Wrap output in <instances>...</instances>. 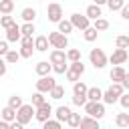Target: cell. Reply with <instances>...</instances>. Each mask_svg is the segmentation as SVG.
<instances>
[{"label": "cell", "instance_id": "1", "mask_svg": "<svg viewBox=\"0 0 129 129\" xmlns=\"http://www.w3.org/2000/svg\"><path fill=\"white\" fill-rule=\"evenodd\" d=\"M89 60H91V64L95 67V69H105L107 67V54H105V50L103 48H91V52H89Z\"/></svg>", "mask_w": 129, "mask_h": 129}, {"label": "cell", "instance_id": "2", "mask_svg": "<svg viewBox=\"0 0 129 129\" xmlns=\"http://www.w3.org/2000/svg\"><path fill=\"white\" fill-rule=\"evenodd\" d=\"M83 73H85V64H83V60H79V62H71V64H69L64 77H67V81H71V83L75 85L77 81H81Z\"/></svg>", "mask_w": 129, "mask_h": 129}, {"label": "cell", "instance_id": "3", "mask_svg": "<svg viewBox=\"0 0 129 129\" xmlns=\"http://www.w3.org/2000/svg\"><path fill=\"white\" fill-rule=\"evenodd\" d=\"M46 40H48V44L54 48V50H64L67 46H69V36H62L60 32H48V36H46Z\"/></svg>", "mask_w": 129, "mask_h": 129}, {"label": "cell", "instance_id": "4", "mask_svg": "<svg viewBox=\"0 0 129 129\" xmlns=\"http://www.w3.org/2000/svg\"><path fill=\"white\" fill-rule=\"evenodd\" d=\"M83 109H85L87 117H91V119H97V121H99V119H103V117H105V113H107L103 103H89V101H87Z\"/></svg>", "mask_w": 129, "mask_h": 129}, {"label": "cell", "instance_id": "5", "mask_svg": "<svg viewBox=\"0 0 129 129\" xmlns=\"http://www.w3.org/2000/svg\"><path fill=\"white\" fill-rule=\"evenodd\" d=\"M34 117V107L32 105H22L18 111H16V123L20 125H28Z\"/></svg>", "mask_w": 129, "mask_h": 129}, {"label": "cell", "instance_id": "6", "mask_svg": "<svg viewBox=\"0 0 129 129\" xmlns=\"http://www.w3.org/2000/svg\"><path fill=\"white\" fill-rule=\"evenodd\" d=\"M34 85H36V93H42V95H44V93H50V91L54 89L56 81H54V77L48 75V77H40Z\"/></svg>", "mask_w": 129, "mask_h": 129}, {"label": "cell", "instance_id": "7", "mask_svg": "<svg viewBox=\"0 0 129 129\" xmlns=\"http://www.w3.org/2000/svg\"><path fill=\"white\" fill-rule=\"evenodd\" d=\"M69 22H71V26H73V28H79V30H87V28L91 26V20H89L85 14H79V12L71 14Z\"/></svg>", "mask_w": 129, "mask_h": 129}, {"label": "cell", "instance_id": "8", "mask_svg": "<svg viewBox=\"0 0 129 129\" xmlns=\"http://www.w3.org/2000/svg\"><path fill=\"white\" fill-rule=\"evenodd\" d=\"M32 52H34L32 36H22V38H20V50H18L20 58H30V56H32Z\"/></svg>", "mask_w": 129, "mask_h": 129}, {"label": "cell", "instance_id": "9", "mask_svg": "<svg viewBox=\"0 0 129 129\" xmlns=\"http://www.w3.org/2000/svg\"><path fill=\"white\" fill-rule=\"evenodd\" d=\"M46 16H48L50 22H56V24H58V22L62 20V6L56 4V2L48 4V6H46Z\"/></svg>", "mask_w": 129, "mask_h": 129}, {"label": "cell", "instance_id": "10", "mask_svg": "<svg viewBox=\"0 0 129 129\" xmlns=\"http://www.w3.org/2000/svg\"><path fill=\"white\" fill-rule=\"evenodd\" d=\"M50 115H52V107H50V103H48V101H46L44 105H40V107H36V109H34V119H36V121H40V123L48 121V119H50Z\"/></svg>", "mask_w": 129, "mask_h": 129}, {"label": "cell", "instance_id": "11", "mask_svg": "<svg viewBox=\"0 0 129 129\" xmlns=\"http://www.w3.org/2000/svg\"><path fill=\"white\" fill-rule=\"evenodd\" d=\"M127 58H129V52H127V50H119V48H115L113 54L107 56V60H111V64H115V67H121Z\"/></svg>", "mask_w": 129, "mask_h": 129}, {"label": "cell", "instance_id": "12", "mask_svg": "<svg viewBox=\"0 0 129 129\" xmlns=\"http://www.w3.org/2000/svg\"><path fill=\"white\" fill-rule=\"evenodd\" d=\"M109 77H111V81H113V83L121 85V83L125 81V77H127V71H125L123 67H113V69H111V73H109Z\"/></svg>", "mask_w": 129, "mask_h": 129}, {"label": "cell", "instance_id": "13", "mask_svg": "<svg viewBox=\"0 0 129 129\" xmlns=\"http://www.w3.org/2000/svg\"><path fill=\"white\" fill-rule=\"evenodd\" d=\"M73 111H71V107H67V105H60V107H56L54 109V121H58V123H67V119H69V115H71Z\"/></svg>", "mask_w": 129, "mask_h": 129}, {"label": "cell", "instance_id": "14", "mask_svg": "<svg viewBox=\"0 0 129 129\" xmlns=\"http://www.w3.org/2000/svg\"><path fill=\"white\" fill-rule=\"evenodd\" d=\"M22 36H20V24H12L10 28H6V42H16V40H20Z\"/></svg>", "mask_w": 129, "mask_h": 129}, {"label": "cell", "instance_id": "15", "mask_svg": "<svg viewBox=\"0 0 129 129\" xmlns=\"http://www.w3.org/2000/svg\"><path fill=\"white\" fill-rule=\"evenodd\" d=\"M87 101L89 103H101V97H103V91L99 89V87H89L87 89Z\"/></svg>", "mask_w": 129, "mask_h": 129}, {"label": "cell", "instance_id": "16", "mask_svg": "<svg viewBox=\"0 0 129 129\" xmlns=\"http://www.w3.org/2000/svg\"><path fill=\"white\" fill-rule=\"evenodd\" d=\"M50 71H52V67H50L48 60H40V62H36V67H34V73H36L38 77H48Z\"/></svg>", "mask_w": 129, "mask_h": 129}, {"label": "cell", "instance_id": "17", "mask_svg": "<svg viewBox=\"0 0 129 129\" xmlns=\"http://www.w3.org/2000/svg\"><path fill=\"white\" fill-rule=\"evenodd\" d=\"M81 129H101V123L97 119H91V117H81V123H79Z\"/></svg>", "mask_w": 129, "mask_h": 129}, {"label": "cell", "instance_id": "18", "mask_svg": "<svg viewBox=\"0 0 129 129\" xmlns=\"http://www.w3.org/2000/svg\"><path fill=\"white\" fill-rule=\"evenodd\" d=\"M85 16H87L89 20H97V18H101V16H103V12H101V6H97V4H89V6H87V12H85Z\"/></svg>", "mask_w": 129, "mask_h": 129}, {"label": "cell", "instance_id": "19", "mask_svg": "<svg viewBox=\"0 0 129 129\" xmlns=\"http://www.w3.org/2000/svg\"><path fill=\"white\" fill-rule=\"evenodd\" d=\"M32 46H34V50H38V52H46L48 50V40H46V36H36L34 40H32Z\"/></svg>", "mask_w": 129, "mask_h": 129}, {"label": "cell", "instance_id": "20", "mask_svg": "<svg viewBox=\"0 0 129 129\" xmlns=\"http://www.w3.org/2000/svg\"><path fill=\"white\" fill-rule=\"evenodd\" d=\"M119 101V95H115L113 91H111V87L107 89V91H103V97H101V103L103 105H115Z\"/></svg>", "mask_w": 129, "mask_h": 129}, {"label": "cell", "instance_id": "21", "mask_svg": "<svg viewBox=\"0 0 129 129\" xmlns=\"http://www.w3.org/2000/svg\"><path fill=\"white\" fill-rule=\"evenodd\" d=\"M0 121H4V123H14V121H16V111L10 109V107H4V109L0 111Z\"/></svg>", "mask_w": 129, "mask_h": 129}, {"label": "cell", "instance_id": "22", "mask_svg": "<svg viewBox=\"0 0 129 129\" xmlns=\"http://www.w3.org/2000/svg\"><path fill=\"white\" fill-rule=\"evenodd\" d=\"M50 64H58V62H67V56H64V50H50V56H48Z\"/></svg>", "mask_w": 129, "mask_h": 129}, {"label": "cell", "instance_id": "23", "mask_svg": "<svg viewBox=\"0 0 129 129\" xmlns=\"http://www.w3.org/2000/svg\"><path fill=\"white\" fill-rule=\"evenodd\" d=\"M20 16H22V20L24 22H30V24H34V18H36V10L34 8H24L22 12H20Z\"/></svg>", "mask_w": 129, "mask_h": 129}, {"label": "cell", "instance_id": "24", "mask_svg": "<svg viewBox=\"0 0 129 129\" xmlns=\"http://www.w3.org/2000/svg\"><path fill=\"white\" fill-rule=\"evenodd\" d=\"M115 125L121 129H129V113H119L115 117Z\"/></svg>", "mask_w": 129, "mask_h": 129}, {"label": "cell", "instance_id": "25", "mask_svg": "<svg viewBox=\"0 0 129 129\" xmlns=\"http://www.w3.org/2000/svg\"><path fill=\"white\" fill-rule=\"evenodd\" d=\"M12 10H14V2L12 0H0V12H2V16H10Z\"/></svg>", "mask_w": 129, "mask_h": 129}, {"label": "cell", "instance_id": "26", "mask_svg": "<svg viewBox=\"0 0 129 129\" xmlns=\"http://www.w3.org/2000/svg\"><path fill=\"white\" fill-rule=\"evenodd\" d=\"M91 28H93V30H97V32L107 30V28H109V20H107V18H97V20H93Z\"/></svg>", "mask_w": 129, "mask_h": 129}, {"label": "cell", "instance_id": "27", "mask_svg": "<svg viewBox=\"0 0 129 129\" xmlns=\"http://www.w3.org/2000/svg\"><path fill=\"white\" fill-rule=\"evenodd\" d=\"M64 56H67L69 62H79L81 60V50L79 48H69V50H64Z\"/></svg>", "mask_w": 129, "mask_h": 129}, {"label": "cell", "instance_id": "28", "mask_svg": "<svg viewBox=\"0 0 129 129\" xmlns=\"http://www.w3.org/2000/svg\"><path fill=\"white\" fill-rule=\"evenodd\" d=\"M73 30H75V28L71 26V22H69V20H60V22H58V30H56V32H60L62 36H69Z\"/></svg>", "mask_w": 129, "mask_h": 129}, {"label": "cell", "instance_id": "29", "mask_svg": "<svg viewBox=\"0 0 129 129\" xmlns=\"http://www.w3.org/2000/svg\"><path fill=\"white\" fill-rule=\"evenodd\" d=\"M115 46H117L119 50H127V48H129V36L119 34V36L115 38Z\"/></svg>", "mask_w": 129, "mask_h": 129}, {"label": "cell", "instance_id": "30", "mask_svg": "<svg viewBox=\"0 0 129 129\" xmlns=\"http://www.w3.org/2000/svg\"><path fill=\"white\" fill-rule=\"evenodd\" d=\"M87 89H89V87H87V85H85L83 81H77V83L73 85V95H79V97H85V95H87Z\"/></svg>", "mask_w": 129, "mask_h": 129}, {"label": "cell", "instance_id": "31", "mask_svg": "<svg viewBox=\"0 0 129 129\" xmlns=\"http://www.w3.org/2000/svg\"><path fill=\"white\" fill-rule=\"evenodd\" d=\"M48 95H50V99H54V101H60V99L64 97V87L56 83V85H54V89H52Z\"/></svg>", "mask_w": 129, "mask_h": 129}, {"label": "cell", "instance_id": "32", "mask_svg": "<svg viewBox=\"0 0 129 129\" xmlns=\"http://www.w3.org/2000/svg\"><path fill=\"white\" fill-rule=\"evenodd\" d=\"M22 105H24V103H22V97H20V95H12V97L8 99V105H6V107H10V109L18 111Z\"/></svg>", "mask_w": 129, "mask_h": 129}, {"label": "cell", "instance_id": "33", "mask_svg": "<svg viewBox=\"0 0 129 129\" xmlns=\"http://www.w3.org/2000/svg\"><path fill=\"white\" fill-rule=\"evenodd\" d=\"M79 123H81V113H71V115H69V119H67L69 129H77V127H79Z\"/></svg>", "mask_w": 129, "mask_h": 129}, {"label": "cell", "instance_id": "34", "mask_svg": "<svg viewBox=\"0 0 129 129\" xmlns=\"http://www.w3.org/2000/svg\"><path fill=\"white\" fill-rule=\"evenodd\" d=\"M18 60H20L18 50H8L6 56H4V62H6V64H14V62H18Z\"/></svg>", "mask_w": 129, "mask_h": 129}, {"label": "cell", "instance_id": "35", "mask_svg": "<svg viewBox=\"0 0 129 129\" xmlns=\"http://www.w3.org/2000/svg\"><path fill=\"white\" fill-rule=\"evenodd\" d=\"M32 32H36L34 24H30V22H24V24L20 26V36H32Z\"/></svg>", "mask_w": 129, "mask_h": 129}, {"label": "cell", "instance_id": "36", "mask_svg": "<svg viewBox=\"0 0 129 129\" xmlns=\"http://www.w3.org/2000/svg\"><path fill=\"white\" fill-rule=\"evenodd\" d=\"M97 34H99V32H97V30H93L91 26H89L87 30H83V38H85L87 42H95V40H97Z\"/></svg>", "mask_w": 129, "mask_h": 129}, {"label": "cell", "instance_id": "37", "mask_svg": "<svg viewBox=\"0 0 129 129\" xmlns=\"http://www.w3.org/2000/svg\"><path fill=\"white\" fill-rule=\"evenodd\" d=\"M44 103H46V99H44V95H42V93H34V95H32V103H30V105H32L34 109H36V107H40V105H44Z\"/></svg>", "mask_w": 129, "mask_h": 129}, {"label": "cell", "instance_id": "38", "mask_svg": "<svg viewBox=\"0 0 129 129\" xmlns=\"http://www.w3.org/2000/svg\"><path fill=\"white\" fill-rule=\"evenodd\" d=\"M107 6L109 10H121L125 6V0H107Z\"/></svg>", "mask_w": 129, "mask_h": 129}, {"label": "cell", "instance_id": "39", "mask_svg": "<svg viewBox=\"0 0 129 129\" xmlns=\"http://www.w3.org/2000/svg\"><path fill=\"white\" fill-rule=\"evenodd\" d=\"M42 129H62V123H58L54 119H48V121L42 123Z\"/></svg>", "mask_w": 129, "mask_h": 129}, {"label": "cell", "instance_id": "40", "mask_svg": "<svg viewBox=\"0 0 129 129\" xmlns=\"http://www.w3.org/2000/svg\"><path fill=\"white\" fill-rule=\"evenodd\" d=\"M52 67V71L56 73V75H64L67 73V69H69V64L67 62H58V64H50Z\"/></svg>", "mask_w": 129, "mask_h": 129}, {"label": "cell", "instance_id": "41", "mask_svg": "<svg viewBox=\"0 0 129 129\" xmlns=\"http://www.w3.org/2000/svg\"><path fill=\"white\" fill-rule=\"evenodd\" d=\"M12 24H14V18H12V16H0V26H2L4 30L10 28Z\"/></svg>", "mask_w": 129, "mask_h": 129}, {"label": "cell", "instance_id": "42", "mask_svg": "<svg viewBox=\"0 0 129 129\" xmlns=\"http://www.w3.org/2000/svg\"><path fill=\"white\" fill-rule=\"evenodd\" d=\"M85 103H87V97L73 95V105H77V107H85Z\"/></svg>", "mask_w": 129, "mask_h": 129}, {"label": "cell", "instance_id": "43", "mask_svg": "<svg viewBox=\"0 0 129 129\" xmlns=\"http://www.w3.org/2000/svg\"><path fill=\"white\" fill-rule=\"evenodd\" d=\"M117 103H121V107L123 109H129V93H123L121 97H119V101Z\"/></svg>", "mask_w": 129, "mask_h": 129}, {"label": "cell", "instance_id": "44", "mask_svg": "<svg viewBox=\"0 0 129 129\" xmlns=\"http://www.w3.org/2000/svg\"><path fill=\"white\" fill-rule=\"evenodd\" d=\"M10 48H8V42L6 40H0V58L2 56H6V52H8Z\"/></svg>", "mask_w": 129, "mask_h": 129}, {"label": "cell", "instance_id": "45", "mask_svg": "<svg viewBox=\"0 0 129 129\" xmlns=\"http://www.w3.org/2000/svg\"><path fill=\"white\" fill-rule=\"evenodd\" d=\"M111 91H113L115 95H119V97L125 93V91H123V87H121V85H117V83H113V85H111Z\"/></svg>", "mask_w": 129, "mask_h": 129}, {"label": "cell", "instance_id": "46", "mask_svg": "<svg viewBox=\"0 0 129 129\" xmlns=\"http://www.w3.org/2000/svg\"><path fill=\"white\" fill-rule=\"evenodd\" d=\"M121 18H125V20H129V4H125V6L121 8Z\"/></svg>", "mask_w": 129, "mask_h": 129}, {"label": "cell", "instance_id": "47", "mask_svg": "<svg viewBox=\"0 0 129 129\" xmlns=\"http://www.w3.org/2000/svg\"><path fill=\"white\" fill-rule=\"evenodd\" d=\"M6 69H8V67H6L4 58H0V77H4V75H6Z\"/></svg>", "mask_w": 129, "mask_h": 129}, {"label": "cell", "instance_id": "48", "mask_svg": "<svg viewBox=\"0 0 129 129\" xmlns=\"http://www.w3.org/2000/svg\"><path fill=\"white\" fill-rule=\"evenodd\" d=\"M10 129H24V125H20V123H10Z\"/></svg>", "mask_w": 129, "mask_h": 129}, {"label": "cell", "instance_id": "49", "mask_svg": "<svg viewBox=\"0 0 129 129\" xmlns=\"http://www.w3.org/2000/svg\"><path fill=\"white\" fill-rule=\"evenodd\" d=\"M0 129H10V123H4V121H0Z\"/></svg>", "mask_w": 129, "mask_h": 129}, {"label": "cell", "instance_id": "50", "mask_svg": "<svg viewBox=\"0 0 129 129\" xmlns=\"http://www.w3.org/2000/svg\"><path fill=\"white\" fill-rule=\"evenodd\" d=\"M67 129H69V127H67Z\"/></svg>", "mask_w": 129, "mask_h": 129}]
</instances>
